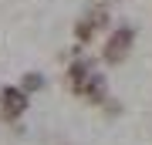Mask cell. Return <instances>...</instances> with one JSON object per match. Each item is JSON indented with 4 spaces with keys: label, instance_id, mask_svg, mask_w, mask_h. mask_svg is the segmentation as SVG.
<instances>
[{
    "label": "cell",
    "instance_id": "1",
    "mask_svg": "<svg viewBox=\"0 0 152 145\" xmlns=\"http://www.w3.org/2000/svg\"><path fill=\"white\" fill-rule=\"evenodd\" d=\"M132 44H135V31H132V27H118V31L108 34V44H105L102 58L108 61V64H122V61L129 58Z\"/></svg>",
    "mask_w": 152,
    "mask_h": 145
},
{
    "label": "cell",
    "instance_id": "2",
    "mask_svg": "<svg viewBox=\"0 0 152 145\" xmlns=\"http://www.w3.org/2000/svg\"><path fill=\"white\" fill-rule=\"evenodd\" d=\"M27 105H31V98H27L24 88H4V91H0V115H4L7 122H17L27 111Z\"/></svg>",
    "mask_w": 152,
    "mask_h": 145
},
{
    "label": "cell",
    "instance_id": "3",
    "mask_svg": "<svg viewBox=\"0 0 152 145\" xmlns=\"http://www.w3.org/2000/svg\"><path fill=\"white\" fill-rule=\"evenodd\" d=\"M75 95H81V98H88V101H95V105H102L105 98H108V78L102 74V71H88L85 74V81L75 88Z\"/></svg>",
    "mask_w": 152,
    "mask_h": 145
},
{
    "label": "cell",
    "instance_id": "4",
    "mask_svg": "<svg viewBox=\"0 0 152 145\" xmlns=\"http://www.w3.org/2000/svg\"><path fill=\"white\" fill-rule=\"evenodd\" d=\"M105 24H108V10H105V7H95L91 14H85L81 20L75 24V37L81 41V44H88V41L95 37V31H98V27H105Z\"/></svg>",
    "mask_w": 152,
    "mask_h": 145
},
{
    "label": "cell",
    "instance_id": "5",
    "mask_svg": "<svg viewBox=\"0 0 152 145\" xmlns=\"http://www.w3.org/2000/svg\"><path fill=\"white\" fill-rule=\"evenodd\" d=\"M88 71H91V61H88V58L75 61V64L68 68V85H71V91H75V88H78V85L85 81V74H88Z\"/></svg>",
    "mask_w": 152,
    "mask_h": 145
},
{
    "label": "cell",
    "instance_id": "6",
    "mask_svg": "<svg viewBox=\"0 0 152 145\" xmlns=\"http://www.w3.org/2000/svg\"><path fill=\"white\" fill-rule=\"evenodd\" d=\"M20 88H24V91H41V88H44V78L37 74V71H31V74H24V81H20Z\"/></svg>",
    "mask_w": 152,
    "mask_h": 145
},
{
    "label": "cell",
    "instance_id": "7",
    "mask_svg": "<svg viewBox=\"0 0 152 145\" xmlns=\"http://www.w3.org/2000/svg\"><path fill=\"white\" fill-rule=\"evenodd\" d=\"M105 4H108V0H105Z\"/></svg>",
    "mask_w": 152,
    "mask_h": 145
}]
</instances>
